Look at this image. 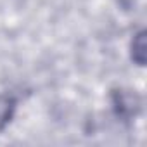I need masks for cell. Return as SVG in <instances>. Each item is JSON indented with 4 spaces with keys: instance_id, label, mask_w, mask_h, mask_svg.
<instances>
[{
    "instance_id": "1",
    "label": "cell",
    "mask_w": 147,
    "mask_h": 147,
    "mask_svg": "<svg viewBox=\"0 0 147 147\" xmlns=\"http://www.w3.org/2000/svg\"><path fill=\"white\" fill-rule=\"evenodd\" d=\"M133 49H137V50H133V59L137 57V54H140L138 55V64H144V54H145V33H140L135 40H133Z\"/></svg>"
}]
</instances>
